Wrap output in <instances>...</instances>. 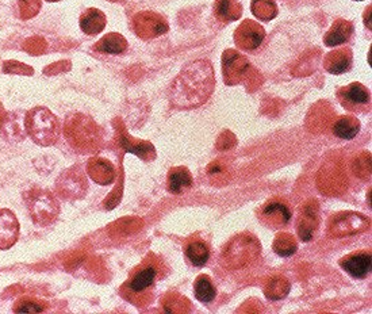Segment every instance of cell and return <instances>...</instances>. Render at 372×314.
<instances>
[{
  "label": "cell",
  "instance_id": "30",
  "mask_svg": "<svg viewBox=\"0 0 372 314\" xmlns=\"http://www.w3.org/2000/svg\"><path fill=\"white\" fill-rule=\"evenodd\" d=\"M290 288H291L290 282L284 277L277 275L268 279V282L264 287V294L271 301H280L287 297V294L290 293Z\"/></svg>",
  "mask_w": 372,
  "mask_h": 314
},
{
  "label": "cell",
  "instance_id": "14",
  "mask_svg": "<svg viewBox=\"0 0 372 314\" xmlns=\"http://www.w3.org/2000/svg\"><path fill=\"white\" fill-rule=\"evenodd\" d=\"M342 270L352 278L363 279L371 273V253L370 252H356L348 255L340 260Z\"/></svg>",
  "mask_w": 372,
  "mask_h": 314
},
{
  "label": "cell",
  "instance_id": "10",
  "mask_svg": "<svg viewBox=\"0 0 372 314\" xmlns=\"http://www.w3.org/2000/svg\"><path fill=\"white\" fill-rule=\"evenodd\" d=\"M337 99L344 109L352 113H366L371 106L370 91L357 82L337 90Z\"/></svg>",
  "mask_w": 372,
  "mask_h": 314
},
{
  "label": "cell",
  "instance_id": "24",
  "mask_svg": "<svg viewBox=\"0 0 372 314\" xmlns=\"http://www.w3.org/2000/svg\"><path fill=\"white\" fill-rule=\"evenodd\" d=\"M192 186V176L186 167H175L168 172V190L172 194H182Z\"/></svg>",
  "mask_w": 372,
  "mask_h": 314
},
{
  "label": "cell",
  "instance_id": "31",
  "mask_svg": "<svg viewBox=\"0 0 372 314\" xmlns=\"http://www.w3.org/2000/svg\"><path fill=\"white\" fill-rule=\"evenodd\" d=\"M272 248L280 257H290L298 251V243L292 234L284 232L277 236Z\"/></svg>",
  "mask_w": 372,
  "mask_h": 314
},
{
  "label": "cell",
  "instance_id": "34",
  "mask_svg": "<svg viewBox=\"0 0 372 314\" xmlns=\"http://www.w3.org/2000/svg\"><path fill=\"white\" fill-rule=\"evenodd\" d=\"M3 72L4 73H12V75H32L34 69L26 64L18 63V62H6L3 64Z\"/></svg>",
  "mask_w": 372,
  "mask_h": 314
},
{
  "label": "cell",
  "instance_id": "15",
  "mask_svg": "<svg viewBox=\"0 0 372 314\" xmlns=\"http://www.w3.org/2000/svg\"><path fill=\"white\" fill-rule=\"evenodd\" d=\"M0 134L14 142L24 141L26 138V130H25V113L22 111H14V113H6L1 124H0Z\"/></svg>",
  "mask_w": 372,
  "mask_h": 314
},
{
  "label": "cell",
  "instance_id": "21",
  "mask_svg": "<svg viewBox=\"0 0 372 314\" xmlns=\"http://www.w3.org/2000/svg\"><path fill=\"white\" fill-rule=\"evenodd\" d=\"M93 49L99 53L118 56L127 50V41L120 33H109L93 45Z\"/></svg>",
  "mask_w": 372,
  "mask_h": 314
},
{
  "label": "cell",
  "instance_id": "22",
  "mask_svg": "<svg viewBox=\"0 0 372 314\" xmlns=\"http://www.w3.org/2000/svg\"><path fill=\"white\" fill-rule=\"evenodd\" d=\"M107 24V18L103 11L97 8H87L79 19L82 32L87 35H96L103 32Z\"/></svg>",
  "mask_w": 372,
  "mask_h": 314
},
{
  "label": "cell",
  "instance_id": "6",
  "mask_svg": "<svg viewBox=\"0 0 372 314\" xmlns=\"http://www.w3.org/2000/svg\"><path fill=\"white\" fill-rule=\"evenodd\" d=\"M30 219L38 226H48L57 220L60 205L56 196L49 190L34 186L24 195Z\"/></svg>",
  "mask_w": 372,
  "mask_h": 314
},
{
  "label": "cell",
  "instance_id": "33",
  "mask_svg": "<svg viewBox=\"0 0 372 314\" xmlns=\"http://www.w3.org/2000/svg\"><path fill=\"white\" fill-rule=\"evenodd\" d=\"M46 309V304L37 301V299H31V298H24L19 299L15 306L12 308V311L15 313H42Z\"/></svg>",
  "mask_w": 372,
  "mask_h": 314
},
{
  "label": "cell",
  "instance_id": "19",
  "mask_svg": "<svg viewBox=\"0 0 372 314\" xmlns=\"http://www.w3.org/2000/svg\"><path fill=\"white\" fill-rule=\"evenodd\" d=\"M355 33V26L351 21L346 19H336L332 28L328 30L324 37V44L329 48L342 46L349 42Z\"/></svg>",
  "mask_w": 372,
  "mask_h": 314
},
{
  "label": "cell",
  "instance_id": "17",
  "mask_svg": "<svg viewBox=\"0 0 372 314\" xmlns=\"http://www.w3.org/2000/svg\"><path fill=\"white\" fill-rule=\"evenodd\" d=\"M319 223V207L315 201L305 203L298 222V234L302 241H310Z\"/></svg>",
  "mask_w": 372,
  "mask_h": 314
},
{
  "label": "cell",
  "instance_id": "29",
  "mask_svg": "<svg viewBox=\"0 0 372 314\" xmlns=\"http://www.w3.org/2000/svg\"><path fill=\"white\" fill-rule=\"evenodd\" d=\"M194 293L195 298L203 304H210L217 297V288L214 287L212 278L207 275H199L196 278L194 284Z\"/></svg>",
  "mask_w": 372,
  "mask_h": 314
},
{
  "label": "cell",
  "instance_id": "26",
  "mask_svg": "<svg viewBox=\"0 0 372 314\" xmlns=\"http://www.w3.org/2000/svg\"><path fill=\"white\" fill-rule=\"evenodd\" d=\"M360 121L353 116L340 117L333 125V134L342 140H353L360 131Z\"/></svg>",
  "mask_w": 372,
  "mask_h": 314
},
{
  "label": "cell",
  "instance_id": "13",
  "mask_svg": "<svg viewBox=\"0 0 372 314\" xmlns=\"http://www.w3.org/2000/svg\"><path fill=\"white\" fill-rule=\"evenodd\" d=\"M19 221L8 209H0V251L12 248L19 239Z\"/></svg>",
  "mask_w": 372,
  "mask_h": 314
},
{
  "label": "cell",
  "instance_id": "28",
  "mask_svg": "<svg viewBox=\"0 0 372 314\" xmlns=\"http://www.w3.org/2000/svg\"><path fill=\"white\" fill-rule=\"evenodd\" d=\"M252 14L261 22H270L278 17V6L275 0H252Z\"/></svg>",
  "mask_w": 372,
  "mask_h": 314
},
{
  "label": "cell",
  "instance_id": "36",
  "mask_svg": "<svg viewBox=\"0 0 372 314\" xmlns=\"http://www.w3.org/2000/svg\"><path fill=\"white\" fill-rule=\"evenodd\" d=\"M46 1H49V3H55V1H60V0H46Z\"/></svg>",
  "mask_w": 372,
  "mask_h": 314
},
{
  "label": "cell",
  "instance_id": "37",
  "mask_svg": "<svg viewBox=\"0 0 372 314\" xmlns=\"http://www.w3.org/2000/svg\"><path fill=\"white\" fill-rule=\"evenodd\" d=\"M109 1H113L114 3V1H120V0H109Z\"/></svg>",
  "mask_w": 372,
  "mask_h": 314
},
{
  "label": "cell",
  "instance_id": "9",
  "mask_svg": "<svg viewBox=\"0 0 372 314\" xmlns=\"http://www.w3.org/2000/svg\"><path fill=\"white\" fill-rule=\"evenodd\" d=\"M250 63L234 49H227L222 56V73L226 86H237L248 76Z\"/></svg>",
  "mask_w": 372,
  "mask_h": 314
},
{
  "label": "cell",
  "instance_id": "16",
  "mask_svg": "<svg viewBox=\"0 0 372 314\" xmlns=\"http://www.w3.org/2000/svg\"><path fill=\"white\" fill-rule=\"evenodd\" d=\"M87 174L95 183L109 186L115 181L117 172L113 163L103 157H93L87 163Z\"/></svg>",
  "mask_w": 372,
  "mask_h": 314
},
{
  "label": "cell",
  "instance_id": "8",
  "mask_svg": "<svg viewBox=\"0 0 372 314\" xmlns=\"http://www.w3.org/2000/svg\"><path fill=\"white\" fill-rule=\"evenodd\" d=\"M131 26L136 35L145 41L161 37L169 30L165 18L155 11H141L136 14L131 21Z\"/></svg>",
  "mask_w": 372,
  "mask_h": 314
},
{
  "label": "cell",
  "instance_id": "35",
  "mask_svg": "<svg viewBox=\"0 0 372 314\" xmlns=\"http://www.w3.org/2000/svg\"><path fill=\"white\" fill-rule=\"evenodd\" d=\"M4 116H6V110H4L3 104L0 103V124H1V121H3V118H4Z\"/></svg>",
  "mask_w": 372,
  "mask_h": 314
},
{
  "label": "cell",
  "instance_id": "12",
  "mask_svg": "<svg viewBox=\"0 0 372 314\" xmlns=\"http://www.w3.org/2000/svg\"><path fill=\"white\" fill-rule=\"evenodd\" d=\"M266 38V30L263 26L252 19H245L234 32L236 45L245 52L256 50L261 46Z\"/></svg>",
  "mask_w": 372,
  "mask_h": 314
},
{
  "label": "cell",
  "instance_id": "5",
  "mask_svg": "<svg viewBox=\"0 0 372 314\" xmlns=\"http://www.w3.org/2000/svg\"><path fill=\"white\" fill-rule=\"evenodd\" d=\"M260 241L250 233H240L226 244L222 252V264L232 271L245 270L260 259Z\"/></svg>",
  "mask_w": 372,
  "mask_h": 314
},
{
  "label": "cell",
  "instance_id": "23",
  "mask_svg": "<svg viewBox=\"0 0 372 314\" xmlns=\"http://www.w3.org/2000/svg\"><path fill=\"white\" fill-rule=\"evenodd\" d=\"M214 15L218 21L225 24L236 22L243 15V6L239 0H216Z\"/></svg>",
  "mask_w": 372,
  "mask_h": 314
},
{
  "label": "cell",
  "instance_id": "32",
  "mask_svg": "<svg viewBox=\"0 0 372 314\" xmlns=\"http://www.w3.org/2000/svg\"><path fill=\"white\" fill-rule=\"evenodd\" d=\"M42 7V0H18L19 18L24 21L32 19L38 15Z\"/></svg>",
  "mask_w": 372,
  "mask_h": 314
},
{
  "label": "cell",
  "instance_id": "25",
  "mask_svg": "<svg viewBox=\"0 0 372 314\" xmlns=\"http://www.w3.org/2000/svg\"><path fill=\"white\" fill-rule=\"evenodd\" d=\"M187 259L189 260V263L195 267H203L207 264L209 259H210V250L209 246L205 241L201 240H189L186 244L185 248Z\"/></svg>",
  "mask_w": 372,
  "mask_h": 314
},
{
  "label": "cell",
  "instance_id": "4",
  "mask_svg": "<svg viewBox=\"0 0 372 314\" xmlns=\"http://www.w3.org/2000/svg\"><path fill=\"white\" fill-rule=\"evenodd\" d=\"M25 130L38 147H52L59 141L62 124L49 109L38 106L25 113Z\"/></svg>",
  "mask_w": 372,
  "mask_h": 314
},
{
  "label": "cell",
  "instance_id": "2",
  "mask_svg": "<svg viewBox=\"0 0 372 314\" xmlns=\"http://www.w3.org/2000/svg\"><path fill=\"white\" fill-rule=\"evenodd\" d=\"M160 267V260L156 257L155 253L148 255L121 286V295L136 306L147 305L152 299Z\"/></svg>",
  "mask_w": 372,
  "mask_h": 314
},
{
  "label": "cell",
  "instance_id": "27",
  "mask_svg": "<svg viewBox=\"0 0 372 314\" xmlns=\"http://www.w3.org/2000/svg\"><path fill=\"white\" fill-rule=\"evenodd\" d=\"M121 145L124 151L133 154L142 160H152L155 158L156 151L152 144L142 141V140H133L131 137H122Z\"/></svg>",
  "mask_w": 372,
  "mask_h": 314
},
{
  "label": "cell",
  "instance_id": "1",
  "mask_svg": "<svg viewBox=\"0 0 372 314\" xmlns=\"http://www.w3.org/2000/svg\"><path fill=\"white\" fill-rule=\"evenodd\" d=\"M216 89V76L209 60L188 64L178 75L169 90L171 103L178 109L191 110L205 104Z\"/></svg>",
  "mask_w": 372,
  "mask_h": 314
},
{
  "label": "cell",
  "instance_id": "18",
  "mask_svg": "<svg viewBox=\"0 0 372 314\" xmlns=\"http://www.w3.org/2000/svg\"><path fill=\"white\" fill-rule=\"evenodd\" d=\"M353 53L349 48L342 46L329 52L324 59V68L332 75H342L351 71Z\"/></svg>",
  "mask_w": 372,
  "mask_h": 314
},
{
  "label": "cell",
  "instance_id": "3",
  "mask_svg": "<svg viewBox=\"0 0 372 314\" xmlns=\"http://www.w3.org/2000/svg\"><path fill=\"white\" fill-rule=\"evenodd\" d=\"M64 137L79 154H91L99 149L102 134L99 126L82 113L71 114L64 124Z\"/></svg>",
  "mask_w": 372,
  "mask_h": 314
},
{
  "label": "cell",
  "instance_id": "7",
  "mask_svg": "<svg viewBox=\"0 0 372 314\" xmlns=\"http://www.w3.org/2000/svg\"><path fill=\"white\" fill-rule=\"evenodd\" d=\"M370 221L360 213L356 212H342L331 217L328 222V232L332 237H346L355 236L366 229H369Z\"/></svg>",
  "mask_w": 372,
  "mask_h": 314
},
{
  "label": "cell",
  "instance_id": "38",
  "mask_svg": "<svg viewBox=\"0 0 372 314\" xmlns=\"http://www.w3.org/2000/svg\"><path fill=\"white\" fill-rule=\"evenodd\" d=\"M355 1H363V0H355Z\"/></svg>",
  "mask_w": 372,
  "mask_h": 314
},
{
  "label": "cell",
  "instance_id": "20",
  "mask_svg": "<svg viewBox=\"0 0 372 314\" xmlns=\"http://www.w3.org/2000/svg\"><path fill=\"white\" fill-rule=\"evenodd\" d=\"M56 186L62 196L69 199L83 196L84 191L87 190V183L83 181V178L79 174H71V171L62 174L57 179Z\"/></svg>",
  "mask_w": 372,
  "mask_h": 314
},
{
  "label": "cell",
  "instance_id": "11",
  "mask_svg": "<svg viewBox=\"0 0 372 314\" xmlns=\"http://www.w3.org/2000/svg\"><path fill=\"white\" fill-rule=\"evenodd\" d=\"M291 217L292 210L290 205L283 199L274 198L260 207L257 219L267 228L280 229L290 222Z\"/></svg>",
  "mask_w": 372,
  "mask_h": 314
}]
</instances>
